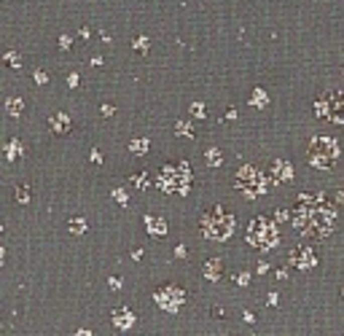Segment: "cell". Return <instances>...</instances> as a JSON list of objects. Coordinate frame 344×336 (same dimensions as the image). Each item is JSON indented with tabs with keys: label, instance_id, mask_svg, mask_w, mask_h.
Listing matches in <instances>:
<instances>
[{
	"label": "cell",
	"instance_id": "cell-1",
	"mask_svg": "<svg viewBox=\"0 0 344 336\" xmlns=\"http://www.w3.org/2000/svg\"><path fill=\"white\" fill-rule=\"evenodd\" d=\"M336 205L323 191H301L296 205L291 207L293 229L312 239H323L333 231L336 223Z\"/></svg>",
	"mask_w": 344,
	"mask_h": 336
},
{
	"label": "cell",
	"instance_id": "cell-2",
	"mask_svg": "<svg viewBox=\"0 0 344 336\" xmlns=\"http://www.w3.org/2000/svg\"><path fill=\"white\" fill-rule=\"evenodd\" d=\"M199 226H202V234H205L207 239H213V242H223V239H229L231 234H234L237 218H234L223 205H213L210 210H205V215H202Z\"/></svg>",
	"mask_w": 344,
	"mask_h": 336
},
{
	"label": "cell",
	"instance_id": "cell-3",
	"mask_svg": "<svg viewBox=\"0 0 344 336\" xmlns=\"http://www.w3.org/2000/svg\"><path fill=\"white\" fill-rule=\"evenodd\" d=\"M272 183H275L272 175L258 170L255 164H242L237 173H234V189L247 199H255V197H261V194H267L272 189Z\"/></svg>",
	"mask_w": 344,
	"mask_h": 336
},
{
	"label": "cell",
	"instance_id": "cell-4",
	"mask_svg": "<svg viewBox=\"0 0 344 336\" xmlns=\"http://www.w3.org/2000/svg\"><path fill=\"white\" fill-rule=\"evenodd\" d=\"M191 167L186 159H172V161H164L159 175H156V186L167 194H186V186L191 183Z\"/></svg>",
	"mask_w": 344,
	"mask_h": 336
},
{
	"label": "cell",
	"instance_id": "cell-5",
	"mask_svg": "<svg viewBox=\"0 0 344 336\" xmlns=\"http://www.w3.org/2000/svg\"><path fill=\"white\" fill-rule=\"evenodd\" d=\"M245 237H247L250 245L264 250V253H269V250H275L280 245V229L264 215H258V218H253V221L247 223Z\"/></svg>",
	"mask_w": 344,
	"mask_h": 336
},
{
	"label": "cell",
	"instance_id": "cell-6",
	"mask_svg": "<svg viewBox=\"0 0 344 336\" xmlns=\"http://www.w3.org/2000/svg\"><path fill=\"white\" fill-rule=\"evenodd\" d=\"M339 153H341V148L333 137L317 135V137H312L309 145H307V161L317 170H331L336 164V159H339Z\"/></svg>",
	"mask_w": 344,
	"mask_h": 336
},
{
	"label": "cell",
	"instance_id": "cell-7",
	"mask_svg": "<svg viewBox=\"0 0 344 336\" xmlns=\"http://www.w3.org/2000/svg\"><path fill=\"white\" fill-rule=\"evenodd\" d=\"M315 113L320 119L331 121V124H344V95L341 92H323L317 100H315Z\"/></svg>",
	"mask_w": 344,
	"mask_h": 336
},
{
	"label": "cell",
	"instance_id": "cell-8",
	"mask_svg": "<svg viewBox=\"0 0 344 336\" xmlns=\"http://www.w3.org/2000/svg\"><path fill=\"white\" fill-rule=\"evenodd\" d=\"M153 299H156V304H159L164 312H172V315H175V312L183 307V301H186V291L181 285H175V283H164V285L156 288Z\"/></svg>",
	"mask_w": 344,
	"mask_h": 336
},
{
	"label": "cell",
	"instance_id": "cell-9",
	"mask_svg": "<svg viewBox=\"0 0 344 336\" xmlns=\"http://www.w3.org/2000/svg\"><path fill=\"white\" fill-rule=\"evenodd\" d=\"M288 264H291L296 272H309V269H315L317 256L312 253L309 247H293L291 256H288Z\"/></svg>",
	"mask_w": 344,
	"mask_h": 336
},
{
	"label": "cell",
	"instance_id": "cell-10",
	"mask_svg": "<svg viewBox=\"0 0 344 336\" xmlns=\"http://www.w3.org/2000/svg\"><path fill=\"white\" fill-rule=\"evenodd\" d=\"M113 325L121 328V331H129V328L135 325V312L127 309V307L116 309V312H113Z\"/></svg>",
	"mask_w": 344,
	"mask_h": 336
},
{
	"label": "cell",
	"instance_id": "cell-11",
	"mask_svg": "<svg viewBox=\"0 0 344 336\" xmlns=\"http://www.w3.org/2000/svg\"><path fill=\"white\" fill-rule=\"evenodd\" d=\"M202 275H205V280H221L223 277V259H207L205 267H202Z\"/></svg>",
	"mask_w": 344,
	"mask_h": 336
},
{
	"label": "cell",
	"instance_id": "cell-12",
	"mask_svg": "<svg viewBox=\"0 0 344 336\" xmlns=\"http://www.w3.org/2000/svg\"><path fill=\"white\" fill-rule=\"evenodd\" d=\"M269 175H272V181H291L293 173H291V164L288 161H272V167H269Z\"/></svg>",
	"mask_w": 344,
	"mask_h": 336
},
{
	"label": "cell",
	"instance_id": "cell-13",
	"mask_svg": "<svg viewBox=\"0 0 344 336\" xmlns=\"http://www.w3.org/2000/svg\"><path fill=\"white\" fill-rule=\"evenodd\" d=\"M49 129L54 132V135H67L70 132V119L65 113H54L51 121H49Z\"/></svg>",
	"mask_w": 344,
	"mask_h": 336
},
{
	"label": "cell",
	"instance_id": "cell-14",
	"mask_svg": "<svg viewBox=\"0 0 344 336\" xmlns=\"http://www.w3.org/2000/svg\"><path fill=\"white\" fill-rule=\"evenodd\" d=\"M145 226H148V234H153V237H164V234H167V223H164V218L145 215Z\"/></svg>",
	"mask_w": 344,
	"mask_h": 336
},
{
	"label": "cell",
	"instance_id": "cell-15",
	"mask_svg": "<svg viewBox=\"0 0 344 336\" xmlns=\"http://www.w3.org/2000/svg\"><path fill=\"white\" fill-rule=\"evenodd\" d=\"M6 111H9V116H22V111H25V103H22L19 97H11L9 103H6Z\"/></svg>",
	"mask_w": 344,
	"mask_h": 336
},
{
	"label": "cell",
	"instance_id": "cell-16",
	"mask_svg": "<svg viewBox=\"0 0 344 336\" xmlns=\"http://www.w3.org/2000/svg\"><path fill=\"white\" fill-rule=\"evenodd\" d=\"M129 151H132V153H137V156H143V153L148 151V140H145V137L132 140V143H129Z\"/></svg>",
	"mask_w": 344,
	"mask_h": 336
},
{
	"label": "cell",
	"instance_id": "cell-17",
	"mask_svg": "<svg viewBox=\"0 0 344 336\" xmlns=\"http://www.w3.org/2000/svg\"><path fill=\"white\" fill-rule=\"evenodd\" d=\"M25 151H22V143L19 140H11L9 148H6V159H17V156H22Z\"/></svg>",
	"mask_w": 344,
	"mask_h": 336
},
{
	"label": "cell",
	"instance_id": "cell-18",
	"mask_svg": "<svg viewBox=\"0 0 344 336\" xmlns=\"http://www.w3.org/2000/svg\"><path fill=\"white\" fill-rule=\"evenodd\" d=\"M129 183H135L137 189H148V186H151V181H148V173H137V175H132V178H129Z\"/></svg>",
	"mask_w": 344,
	"mask_h": 336
},
{
	"label": "cell",
	"instance_id": "cell-19",
	"mask_svg": "<svg viewBox=\"0 0 344 336\" xmlns=\"http://www.w3.org/2000/svg\"><path fill=\"white\" fill-rule=\"evenodd\" d=\"M67 229H70V234H83L86 231V221H83V218H73V221L67 223Z\"/></svg>",
	"mask_w": 344,
	"mask_h": 336
},
{
	"label": "cell",
	"instance_id": "cell-20",
	"mask_svg": "<svg viewBox=\"0 0 344 336\" xmlns=\"http://www.w3.org/2000/svg\"><path fill=\"white\" fill-rule=\"evenodd\" d=\"M221 159H223L221 151H213V148L207 151V161H210V167H221Z\"/></svg>",
	"mask_w": 344,
	"mask_h": 336
},
{
	"label": "cell",
	"instance_id": "cell-21",
	"mask_svg": "<svg viewBox=\"0 0 344 336\" xmlns=\"http://www.w3.org/2000/svg\"><path fill=\"white\" fill-rule=\"evenodd\" d=\"M17 202H22V205H27V202H30V189H27V186H19V189H17Z\"/></svg>",
	"mask_w": 344,
	"mask_h": 336
},
{
	"label": "cell",
	"instance_id": "cell-22",
	"mask_svg": "<svg viewBox=\"0 0 344 336\" xmlns=\"http://www.w3.org/2000/svg\"><path fill=\"white\" fill-rule=\"evenodd\" d=\"M6 62H9V65H11L14 70H19V67H22V62H19V54H14V51H9V54H6Z\"/></svg>",
	"mask_w": 344,
	"mask_h": 336
},
{
	"label": "cell",
	"instance_id": "cell-23",
	"mask_svg": "<svg viewBox=\"0 0 344 336\" xmlns=\"http://www.w3.org/2000/svg\"><path fill=\"white\" fill-rule=\"evenodd\" d=\"M253 105H267V95H264L261 89L253 92Z\"/></svg>",
	"mask_w": 344,
	"mask_h": 336
},
{
	"label": "cell",
	"instance_id": "cell-24",
	"mask_svg": "<svg viewBox=\"0 0 344 336\" xmlns=\"http://www.w3.org/2000/svg\"><path fill=\"white\" fill-rule=\"evenodd\" d=\"M191 113H197L199 119H205V108H202L199 103H197V105H191Z\"/></svg>",
	"mask_w": 344,
	"mask_h": 336
},
{
	"label": "cell",
	"instance_id": "cell-25",
	"mask_svg": "<svg viewBox=\"0 0 344 336\" xmlns=\"http://www.w3.org/2000/svg\"><path fill=\"white\" fill-rule=\"evenodd\" d=\"M35 81H38V83H46L49 78H46V73H41V70H38V73H35Z\"/></svg>",
	"mask_w": 344,
	"mask_h": 336
},
{
	"label": "cell",
	"instance_id": "cell-26",
	"mask_svg": "<svg viewBox=\"0 0 344 336\" xmlns=\"http://www.w3.org/2000/svg\"><path fill=\"white\" fill-rule=\"evenodd\" d=\"M341 299H344V288H341Z\"/></svg>",
	"mask_w": 344,
	"mask_h": 336
}]
</instances>
